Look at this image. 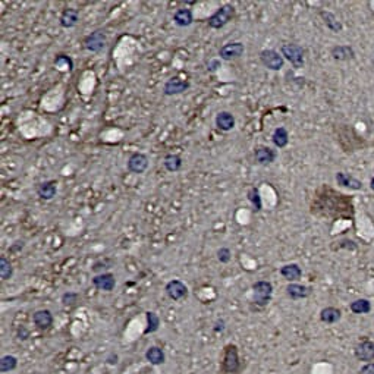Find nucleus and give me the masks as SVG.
<instances>
[{
    "instance_id": "f257e3e1",
    "label": "nucleus",
    "mask_w": 374,
    "mask_h": 374,
    "mask_svg": "<svg viewBox=\"0 0 374 374\" xmlns=\"http://www.w3.org/2000/svg\"><path fill=\"white\" fill-rule=\"evenodd\" d=\"M235 16V8L232 5H223L220 6L215 14L208 18V27L213 30H220L226 24H229Z\"/></svg>"
},
{
    "instance_id": "f03ea898",
    "label": "nucleus",
    "mask_w": 374,
    "mask_h": 374,
    "mask_svg": "<svg viewBox=\"0 0 374 374\" xmlns=\"http://www.w3.org/2000/svg\"><path fill=\"white\" fill-rule=\"evenodd\" d=\"M252 292H254V302L258 307H265L272 301L273 295V285L267 280H258L252 285Z\"/></svg>"
},
{
    "instance_id": "7ed1b4c3",
    "label": "nucleus",
    "mask_w": 374,
    "mask_h": 374,
    "mask_svg": "<svg viewBox=\"0 0 374 374\" xmlns=\"http://www.w3.org/2000/svg\"><path fill=\"white\" fill-rule=\"evenodd\" d=\"M241 368L239 362V355H238V348L236 345H226L225 348V355H223V362H222V370L225 374H236Z\"/></svg>"
},
{
    "instance_id": "20e7f679",
    "label": "nucleus",
    "mask_w": 374,
    "mask_h": 374,
    "mask_svg": "<svg viewBox=\"0 0 374 374\" xmlns=\"http://www.w3.org/2000/svg\"><path fill=\"white\" fill-rule=\"evenodd\" d=\"M280 55L286 58L295 69H301L304 66V48L298 44L288 43L280 48Z\"/></svg>"
},
{
    "instance_id": "39448f33",
    "label": "nucleus",
    "mask_w": 374,
    "mask_h": 374,
    "mask_svg": "<svg viewBox=\"0 0 374 374\" xmlns=\"http://www.w3.org/2000/svg\"><path fill=\"white\" fill-rule=\"evenodd\" d=\"M260 61L261 63L270 71H280L285 65V59L280 53H278L276 50H263L260 53Z\"/></svg>"
},
{
    "instance_id": "423d86ee",
    "label": "nucleus",
    "mask_w": 374,
    "mask_h": 374,
    "mask_svg": "<svg viewBox=\"0 0 374 374\" xmlns=\"http://www.w3.org/2000/svg\"><path fill=\"white\" fill-rule=\"evenodd\" d=\"M106 44H108V35H106V32L101 30L91 32L84 41V47L93 53H100L101 50H104Z\"/></svg>"
},
{
    "instance_id": "0eeeda50",
    "label": "nucleus",
    "mask_w": 374,
    "mask_h": 374,
    "mask_svg": "<svg viewBox=\"0 0 374 374\" xmlns=\"http://www.w3.org/2000/svg\"><path fill=\"white\" fill-rule=\"evenodd\" d=\"M148 169V157L144 153H134L128 158V171L135 175H142Z\"/></svg>"
},
{
    "instance_id": "6e6552de",
    "label": "nucleus",
    "mask_w": 374,
    "mask_h": 374,
    "mask_svg": "<svg viewBox=\"0 0 374 374\" xmlns=\"http://www.w3.org/2000/svg\"><path fill=\"white\" fill-rule=\"evenodd\" d=\"M244 50H245V47L241 41L228 43L223 47H220L219 56L223 61H234V59H238L244 55Z\"/></svg>"
},
{
    "instance_id": "1a4fd4ad",
    "label": "nucleus",
    "mask_w": 374,
    "mask_h": 374,
    "mask_svg": "<svg viewBox=\"0 0 374 374\" xmlns=\"http://www.w3.org/2000/svg\"><path fill=\"white\" fill-rule=\"evenodd\" d=\"M165 291H166L168 296L173 301H182L188 296V288L179 279H173V280L168 282Z\"/></svg>"
},
{
    "instance_id": "9d476101",
    "label": "nucleus",
    "mask_w": 374,
    "mask_h": 374,
    "mask_svg": "<svg viewBox=\"0 0 374 374\" xmlns=\"http://www.w3.org/2000/svg\"><path fill=\"white\" fill-rule=\"evenodd\" d=\"M188 88H189V82L187 79L173 77L166 81V84L163 87V93H165V95H178V94L185 93Z\"/></svg>"
},
{
    "instance_id": "9b49d317",
    "label": "nucleus",
    "mask_w": 374,
    "mask_h": 374,
    "mask_svg": "<svg viewBox=\"0 0 374 374\" xmlns=\"http://www.w3.org/2000/svg\"><path fill=\"white\" fill-rule=\"evenodd\" d=\"M254 158L255 162L261 166H267L273 163L276 160V151L270 147H265V145H260L254 150Z\"/></svg>"
},
{
    "instance_id": "f8f14e48",
    "label": "nucleus",
    "mask_w": 374,
    "mask_h": 374,
    "mask_svg": "<svg viewBox=\"0 0 374 374\" xmlns=\"http://www.w3.org/2000/svg\"><path fill=\"white\" fill-rule=\"evenodd\" d=\"M355 357L361 361L373 362V359H374V342H371L370 339L361 341L355 346Z\"/></svg>"
},
{
    "instance_id": "ddd939ff",
    "label": "nucleus",
    "mask_w": 374,
    "mask_h": 374,
    "mask_svg": "<svg viewBox=\"0 0 374 374\" xmlns=\"http://www.w3.org/2000/svg\"><path fill=\"white\" fill-rule=\"evenodd\" d=\"M32 322L37 329L47 330L53 325V315L48 310H38L32 314Z\"/></svg>"
},
{
    "instance_id": "4468645a",
    "label": "nucleus",
    "mask_w": 374,
    "mask_h": 374,
    "mask_svg": "<svg viewBox=\"0 0 374 374\" xmlns=\"http://www.w3.org/2000/svg\"><path fill=\"white\" fill-rule=\"evenodd\" d=\"M93 285L100 291L110 292L116 286V279L112 273H101V275H98L93 279Z\"/></svg>"
},
{
    "instance_id": "2eb2a0df",
    "label": "nucleus",
    "mask_w": 374,
    "mask_h": 374,
    "mask_svg": "<svg viewBox=\"0 0 374 374\" xmlns=\"http://www.w3.org/2000/svg\"><path fill=\"white\" fill-rule=\"evenodd\" d=\"M56 192H58V182L56 181H44V182L38 184V187H37V195L44 201L55 198Z\"/></svg>"
},
{
    "instance_id": "dca6fc26",
    "label": "nucleus",
    "mask_w": 374,
    "mask_h": 374,
    "mask_svg": "<svg viewBox=\"0 0 374 374\" xmlns=\"http://www.w3.org/2000/svg\"><path fill=\"white\" fill-rule=\"evenodd\" d=\"M215 122H216V126L223 132H229L235 128V116L231 112H226V110L219 112L216 115Z\"/></svg>"
},
{
    "instance_id": "f3484780",
    "label": "nucleus",
    "mask_w": 374,
    "mask_h": 374,
    "mask_svg": "<svg viewBox=\"0 0 374 374\" xmlns=\"http://www.w3.org/2000/svg\"><path fill=\"white\" fill-rule=\"evenodd\" d=\"M78 21H79V12L74 8H66L59 18L62 28H74L78 24Z\"/></svg>"
},
{
    "instance_id": "a211bd4d",
    "label": "nucleus",
    "mask_w": 374,
    "mask_h": 374,
    "mask_svg": "<svg viewBox=\"0 0 374 374\" xmlns=\"http://www.w3.org/2000/svg\"><path fill=\"white\" fill-rule=\"evenodd\" d=\"M173 22L176 27L179 28H185V27H189L192 22H194V15L191 12V9H187V8H182V9H178L173 15Z\"/></svg>"
},
{
    "instance_id": "6ab92c4d",
    "label": "nucleus",
    "mask_w": 374,
    "mask_h": 374,
    "mask_svg": "<svg viewBox=\"0 0 374 374\" xmlns=\"http://www.w3.org/2000/svg\"><path fill=\"white\" fill-rule=\"evenodd\" d=\"M330 53L335 61H351L355 58V51L351 46H335Z\"/></svg>"
},
{
    "instance_id": "aec40b11",
    "label": "nucleus",
    "mask_w": 374,
    "mask_h": 374,
    "mask_svg": "<svg viewBox=\"0 0 374 374\" xmlns=\"http://www.w3.org/2000/svg\"><path fill=\"white\" fill-rule=\"evenodd\" d=\"M280 275H282L286 280L295 282V280L301 279L302 270H301V267H299L298 264L292 263V264H285V265L280 267Z\"/></svg>"
},
{
    "instance_id": "412c9836",
    "label": "nucleus",
    "mask_w": 374,
    "mask_h": 374,
    "mask_svg": "<svg viewBox=\"0 0 374 374\" xmlns=\"http://www.w3.org/2000/svg\"><path fill=\"white\" fill-rule=\"evenodd\" d=\"M336 182L341 187H345V188H349V189H355V191L362 188V182L361 181H358L354 176H349V175H346L343 172H338L336 173Z\"/></svg>"
},
{
    "instance_id": "4be33fe9",
    "label": "nucleus",
    "mask_w": 374,
    "mask_h": 374,
    "mask_svg": "<svg viewBox=\"0 0 374 374\" xmlns=\"http://www.w3.org/2000/svg\"><path fill=\"white\" fill-rule=\"evenodd\" d=\"M341 317H342L341 310L335 308V307H326L322 310V312H320V320L326 325H333V323L339 322Z\"/></svg>"
},
{
    "instance_id": "5701e85b",
    "label": "nucleus",
    "mask_w": 374,
    "mask_h": 374,
    "mask_svg": "<svg viewBox=\"0 0 374 374\" xmlns=\"http://www.w3.org/2000/svg\"><path fill=\"white\" fill-rule=\"evenodd\" d=\"M286 294L292 299H302V298H307L311 294V289L304 286V285H299V283H289L288 288H286Z\"/></svg>"
},
{
    "instance_id": "b1692460",
    "label": "nucleus",
    "mask_w": 374,
    "mask_h": 374,
    "mask_svg": "<svg viewBox=\"0 0 374 374\" xmlns=\"http://www.w3.org/2000/svg\"><path fill=\"white\" fill-rule=\"evenodd\" d=\"M163 166L168 172H178L182 168V158L178 154H166L163 158Z\"/></svg>"
},
{
    "instance_id": "393cba45",
    "label": "nucleus",
    "mask_w": 374,
    "mask_h": 374,
    "mask_svg": "<svg viewBox=\"0 0 374 374\" xmlns=\"http://www.w3.org/2000/svg\"><path fill=\"white\" fill-rule=\"evenodd\" d=\"M320 16L323 18L326 27H327L330 31H333V32H341V31H342L343 27H342L341 21H339L332 12H329V11H322V12H320Z\"/></svg>"
},
{
    "instance_id": "a878e982",
    "label": "nucleus",
    "mask_w": 374,
    "mask_h": 374,
    "mask_svg": "<svg viewBox=\"0 0 374 374\" xmlns=\"http://www.w3.org/2000/svg\"><path fill=\"white\" fill-rule=\"evenodd\" d=\"M145 358H147V361H148L150 364H153V365H160V364L165 362V352H163L162 348L151 346V348L147 349Z\"/></svg>"
},
{
    "instance_id": "bb28decb",
    "label": "nucleus",
    "mask_w": 374,
    "mask_h": 374,
    "mask_svg": "<svg viewBox=\"0 0 374 374\" xmlns=\"http://www.w3.org/2000/svg\"><path fill=\"white\" fill-rule=\"evenodd\" d=\"M272 141L273 144L278 147V148H285L289 142V134H288V129L283 128V126H279L275 129L273 132V137H272Z\"/></svg>"
},
{
    "instance_id": "cd10ccee",
    "label": "nucleus",
    "mask_w": 374,
    "mask_h": 374,
    "mask_svg": "<svg viewBox=\"0 0 374 374\" xmlns=\"http://www.w3.org/2000/svg\"><path fill=\"white\" fill-rule=\"evenodd\" d=\"M145 314H147V329L144 330V333L148 335V333L157 332L158 327H160V318H158V315L154 311H147Z\"/></svg>"
},
{
    "instance_id": "c85d7f7f",
    "label": "nucleus",
    "mask_w": 374,
    "mask_h": 374,
    "mask_svg": "<svg viewBox=\"0 0 374 374\" xmlns=\"http://www.w3.org/2000/svg\"><path fill=\"white\" fill-rule=\"evenodd\" d=\"M12 275H14L12 263L6 257H0V278H2V280L11 279Z\"/></svg>"
},
{
    "instance_id": "c756f323",
    "label": "nucleus",
    "mask_w": 374,
    "mask_h": 374,
    "mask_svg": "<svg viewBox=\"0 0 374 374\" xmlns=\"http://www.w3.org/2000/svg\"><path fill=\"white\" fill-rule=\"evenodd\" d=\"M55 66L59 69V71H68V72H72L74 69V62L69 56L66 55H58L56 59H55Z\"/></svg>"
},
{
    "instance_id": "7c9ffc66",
    "label": "nucleus",
    "mask_w": 374,
    "mask_h": 374,
    "mask_svg": "<svg viewBox=\"0 0 374 374\" xmlns=\"http://www.w3.org/2000/svg\"><path fill=\"white\" fill-rule=\"evenodd\" d=\"M18 365V359L14 355H5L0 359V371L2 373H9L14 371Z\"/></svg>"
},
{
    "instance_id": "2f4dec72",
    "label": "nucleus",
    "mask_w": 374,
    "mask_h": 374,
    "mask_svg": "<svg viewBox=\"0 0 374 374\" xmlns=\"http://www.w3.org/2000/svg\"><path fill=\"white\" fill-rule=\"evenodd\" d=\"M247 197H248V201L251 203L254 211H261V207H263V203H261V197H260V191L257 188H249L248 192H247Z\"/></svg>"
},
{
    "instance_id": "473e14b6",
    "label": "nucleus",
    "mask_w": 374,
    "mask_h": 374,
    "mask_svg": "<svg viewBox=\"0 0 374 374\" xmlns=\"http://www.w3.org/2000/svg\"><path fill=\"white\" fill-rule=\"evenodd\" d=\"M351 311L355 314H367L371 311V304L368 299H357L351 304Z\"/></svg>"
},
{
    "instance_id": "72a5a7b5",
    "label": "nucleus",
    "mask_w": 374,
    "mask_h": 374,
    "mask_svg": "<svg viewBox=\"0 0 374 374\" xmlns=\"http://www.w3.org/2000/svg\"><path fill=\"white\" fill-rule=\"evenodd\" d=\"M218 260L223 264H228L232 260V251L226 247H222L220 249H218Z\"/></svg>"
},
{
    "instance_id": "f704fd0d",
    "label": "nucleus",
    "mask_w": 374,
    "mask_h": 374,
    "mask_svg": "<svg viewBox=\"0 0 374 374\" xmlns=\"http://www.w3.org/2000/svg\"><path fill=\"white\" fill-rule=\"evenodd\" d=\"M78 298H79V295H78L77 292L68 291V292H65V294L62 295V302H63L65 305H72V304H75V302L78 301Z\"/></svg>"
},
{
    "instance_id": "c9c22d12",
    "label": "nucleus",
    "mask_w": 374,
    "mask_h": 374,
    "mask_svg": "<svg viewBox=\"0 0 374 374\" xmlns=\"http://www.w3.org/2000/svg\"><path fill=\"white\" fill-rule=\"evenodd\" d=\"M220 66H222V62H220L219 59H211V61H208V63H207V71H208V72H216Z\"/></svg>"
},
{
    "instance_id": "e433bc0d",
    "label": "nucleus",
    "mask_w": 374,
    "mask_h": 374,
    "mask_svg": "<svg viewBox=\"0 0 374 374\" xmlns=\"http://www.w3.org/2000/svg\"><path fill=\"white\" fill-rule=\"evenodd\" d=\"M24 248V241H16L11 245L9 248V252H19L21 249Z\"/></svg>"
},
{
    "instance_id": "4c0bfd02",
    "label": "nucleus",
    "mask_w": 374,
    "mask_h": 374,
    "mask_svg": "<svg viewBox=\"0 0 374 374\" xmlns=\"http://www.w3.org/2000/svg\"><path fill=\"white\" fill-rule=\"evenodd\" d=\"M359 374H374V362H368L367 365H364Z\"/></svg>"
},
{
    "instance_id": "58836bf2",
    "label": "nucleus",
    "mask_w": 374,
    "mask_h": 374,
    "mask_svg": "<svg viewBox=\"0 0 374 374\" xmlns=\"http://www.w3.org/2000/svg\"><path fill=\"white\" fill-rule=\"evenodd\" d=\"M225 330V322H223V320H220V322H218L216 323V326H215V332H223Z\"/></svg>"
},
{
    "instance_id": "ea45409f",
    "label": "nucleus",
    "mask_w": 374,
    "mask_h": 374,
    "mask_svg": "<svg viewBox=\"0 0 374 374\" xmlns=\"http://www.w3.org/2000/svg\"><path fill=\"white\" fill-rule=\"evenodd\" d=\"M108 362L112 364V365H113V364H118V355H116V354H110L109 358H108Z\"/></svg>"
},
{
    "instance_id": "a19ab883",
    "label": "nucleus",
    "mask_w": 374,
    "mask_h": 374,
    "mask_svg": "<svg viewBox=\"0 0 374 374\" xmlns=\"http://www.w3.org/2000/svg\"><path fill=\"white\" fill-rule=\"evenodd\" d=\"M370 188H371V189L374 191V178H373V179L370 181Z\"/></svg>"
}]
</instances>
